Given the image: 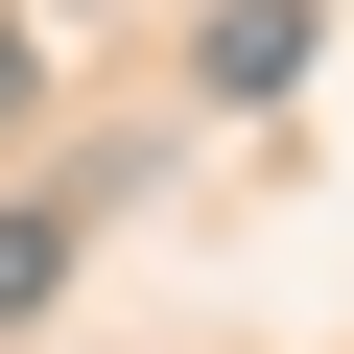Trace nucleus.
<instances>
[{"label":"nucleus","instance_id":"f257e3e1","mask_svg":"<svg viewBox=\"0 0 354 354\" xmlns=\"http://www.w3.org/2000/svg\"><path fill=\"white\" fill-rule=\"evenodd\" d=\"M307 71V0H213V95H283Z\"/></svg>","mask_w":354,"mask_h":354},{"label":"nucleus","instance_id":"7ed1b4c3","mask_svg":"<svg viewBox=\"0 0 354 354\" xmlns=\"http://www.w3.org/2000/svg\"><path fill=\"white\" fill-rule=\"evenodd\" d=\"M0 118H24V24H0Z\"/></svg>","mask_w":354,"mask_h":354},{"label":"nucleus","instance_id":"f03ea898","mask_svg":"<svg viewBox=\"0 0 354 354\" xmlns=\"http://www.w3.org/2000/svg\"><path fill=\"white\" fill-rule=\"evenodd\" d=\"M48 283H71V236H48V213H0V330H24Z\"/></svg>","mask_w":354,"mask_h":354}]
</instances>
